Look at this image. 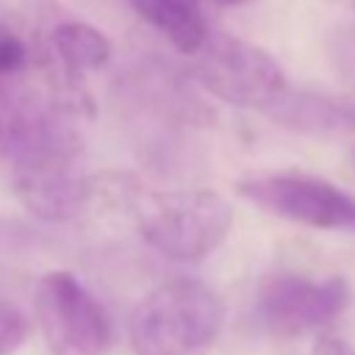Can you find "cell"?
Here are the masks:
<instances>
[{
    "label": "cell",
    "instance_id": "6da1fadb",
    "mask_svg": "<svg viewBox=\"0 0 355 355\" xmlns=\"http://www.w3.org/2000/svg\"><path fill=\"white\" fill-rule=\"evenodd\" d=\"M222 324L219 294L202 280L178 277L136 305L128 333L136 355H194L219 336Z\"/></svg>",
    "mask_w": 355,
    "mask_h": 355
},
{
    "label": "cell",
    "instance_id": "7a4b0ae2",
    "mask_svg": "<svg viewBox=\"0 0 355 355\" xmlns=\"http://www.w3.org/2000/svg\"><path fill=\"white\" fill-rule=\"evenodd\" d=\"M233 211L211 189L161 194L139 211L141 239L169 261H200L227 236Z\"/></svg>",
    "mask_w": 355,
    "mask_h": 355
},
{
    "label": "cell",
    "instance_id": "3957f363",
    "mask_svg": "<svg viewBox=\"0 0 355 355\" xmlns=\"http://www.w3.org/2000/svg\"><path fill=\"white\" fill-rule=\"evenodd\" d=\"M36 319L53 355H105L111 322L92 291L69 272H47L36 283Z\"/></svg>",
    "mask_w": 355,
    "mask_h": 355
},
{
    "label": "cell",
    "instance_id": "277c9868",
    "mask_svg": "<svg viewBox=\"0 0 355 355\" xmlns=\"http://www.w3.org/2000/svg\"><path fill=\"white\" fill-rule=\"evenodd\" d=\"M236 191L280 219L316 230L355 233V197L330 180L297 172H263L241 178Z\"/></svg>",
    "mask_w": 355,
    "mask_h": 355
},
{
    "label": "cell",
    "instance_id": "5b68a950",
    "mask_svg": "<svg viewBox=\"0 0 355 355\" xmlns=\"http://www.w3.org/2000/svg\"><path fill=\"white\" fill-rule=\"evenodd\" d=\"M197 53V80L230 105L266 111L286 92V75L277 61L250 42L216 36L205 39Z\"/></svg>",
    "mask_w": 355,
    "mask_h": 355
},
{
    "label": "cell",
    "instance_id": "8992f818",
    "mask_svg": "<svg viewBox=\"0 0 355 355\" xmlns=\"http://www.w3.org/2000/svg\"><path fill=\"white\" fill-rule=\"evenodd\" d=\"M349 302V288L341 277L272 275L255 297V322L275 338H297L330 324Z\"/></svg>",
    "mask_w": 355,
    "mask_h": 355
},
{
    "label": "cell",
    "instance_id": "52a82bcc",
    "mask_svg": "<svg viewBox=\"0 0 355 355\" xmlns=\"http://www.w3.org/2000/svg\"><path fill=\"white\" fill-rule=\"evenodd\" d=\"M14 191L19 202L44 222L78 219L94 202V183L75 172V161L17 164Z\"/></svg>",
    "mask_w": 355,
    "mask_h": 355
},
{
    "label": "cell",
    "instance_id": "ba28073f",
    "mask_svg": "<svg viewBox=\"0 0 355 355\" xmlns=\"http://www.w3.org/2000/svg\"><path fill=\"white\" fill-rule=\"evenodd\" d=\"M275 125L300 133H352L355 130V97H338L324 92H286L263 111Z\"/></svg>",
    "mask_w": 355,
    "mask_h": 355
},
{
    "label": "cell",
    "instance_id": "9c48e42d",
    "mask_svg": "<svg viewBox=\"0 0 355 355\" xmlns=\"http://www.w3.org/2000/svg\"><path fill=\"white\" fill-rule=\"evenodd\" d=\"M130 6L175 50L186 55L197 53L208 39V22L200 0H130Z\"/></svg>",
    "mask_w": 355,
    "mask_h": 355
},
{
    "label": "cell",
    "instance_id": "30bf717a",
    "mask_svg": "<svg viewBox=\"0 0 355 355\" xmlns=\"http://www.w3.org/2000/svg\"><path fill=\"white\" fill-rule=\"evenodd\" d=\"M53 47L61 61V67L69 75H83L92 69H100L111 55V42L103 31H97L89 22H61L53 31Z\"/></svg>",
    "mask_w": 355,
    "mask_h": 355
},
{
    "label": "cell",
    "instance_id": "8fae6325",
    "mask_svg": "<svg viewBox=\"0 0 355 355\" xmlns=\"http://www.w3.org/2000/svg\"><path fill=\"white\" fill-rule=\"evenodd\" d=\"M28 338V319L25 313L0 297V355H11Z\"/></svg>",
    "mask_w": 355,
    "mask_h": 355
},
{
    "label": "cell",
    "instance_id": "7c38bea8",
    "mask_svg": "<svg viewBox=\"0 0 355 355\" xmlns=\"http://www.w3.org/2000/svg\"><path fill=\"white\" fill-rule=\"evenodd\" d=\"M28 67V47L25 42L0 22V80H11Z\"/></svg>",
    "mask_w": 355,
    "mask_h": 355
},
{
    "label": "cell",
    "instance_id": "4fadbf2b",
    "mask_svg": "<svg viewBox=\"0 0 355 355\" xmlns=\"http://www.w3.org/2000/svg\"><path fill=\"white\" fill-rule=\"evenodd\" d=\"M19 111H22V97L0 86V155H8V147L17 133Z\"/></svg>",
    "mask_w": 355,
    "mask_h": 355
},
{
    "label": "cell",
    "instance_id": "5bb4252c",
    "mask_svg": "<svg viewBox=\"0 0 355 355\" xmlns=\"http://www.w3.org/2000/svg\"><path fill=\"white\" fill-rule=\"evenodd\" d=\"M311 355H355V349L341 341L338 336H330V333H322L311 349Z\"/></svg>",
    "mask_w": 355,
    "mask_h": 355
},
{
    "label": "cell",
    "instance_id": "9a60e30c",
    "mask_svg": "<svg viewBox=\"0 0 355 355\" xmlns=\"http://www.w3.org/2000/svg\"><path fill=\"white\" fill-rule=\"evenodd\" d=\"M214 3H219V6H239V3H247V0H214Z\"/></svg>",
    "mask_w": 355,
    "mask_h": 355
}]
</instances>
